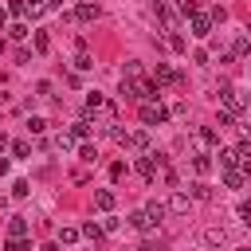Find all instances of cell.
<instances>
[{"label": "cell", "mask_w": 251, "mask_h": 251, "mask_svg": "<svg viewBox=\"0 0 251 251\" xmlns=\"http://www.w3.org/2000/svg\"><path fill=\"white\" fill-rule=\"evenodd\" d=\"M165 118H169V110L161 106V98H157V102H145V106H141V126H161Z\"/></svg>", "instance_id": "obj_1"}, {"label": "cell", "mask_w": 251, "mask_h": 251, "mask_svg": "<svg viewBox=\"0 0 251 251\" xmlns=\"http://www.w3.org/2000/svg\"><path fill=\"white\" fill-rule=\"evenodd\" d=\"M192 141H196L200 149H216V145H220V133L208 129V126H200V129H192Z\"/></svg>", "instance_id": "obj_2"}, {"label": "cell", "mask_w": 251, "mask_h": 251, "mask_svg": "<svg viewBox=\"0 0 251 251\" xmlns=\"http://www.w3.org/2000/svg\"><path fill=\"white\" fill-rule=\"evenodd\" d=\"M157 20H161V24L173 31V27H176V8H173L169 0H157Z\"/></svg>", "instance_id": "obj_3"}, {"label": "cell", "mask_w": 251, "mask_h": 251, "mask_svg": "<svg viewBox=\"0 0 251 251\" xmlns=\"http://www.w3.org/2000/svg\"><path fill=\"white\" fill-rule=\"evenodd\" d=\"M98 12H102V8H98L94 0H82V4L75 8V20H82V24H90V20H98Z\"/></svg>", "instance_id": "obj_4"}, {"label": "cell", "mask_w": 251, "mask_h": 251, "mask_svg": "<svg viewBox=\"0 0 251 251\" xmlns=\"http://www.w3.org/2000/svg\"><path fill=\"white\" fill-rule=\"evenodd\" d=\"M212 24H216L212 16H192V35L196 39H208L212 35Z\"/></svg>", "instance_id": "obj_5"}, {"label": "cell", "mask_w": 251, "mask_h": 251, "mask_svg": "<svg viewBox=\"0 0 251 251\" xmlns=\"http://www.w3.org/2000/svg\"><path fill=\"white\" fill-rule=\"evenodd\" d=\"M153 82H157V86H165V82H180V75H176L169 63H157V71H153Z\"/></svg>", "instance_id": "obj_6"}, {"label": "cell", "mask_w": 251, "mask_h": 251, "mask_svg": "<svg viewBox=\"0 0 251 251\" xmlns=\"http://www.w3.org/2000/svg\"><path fill=\"white\" fill-rule=\"evenodd\" d=\"M220 98H224V110H227V114H239V110H243V98H239L231 86H224V90H220Z\"/></svg>", "instance_id": "obj_7"}, {"label": "cell", "mask_w": 251, "mask_h": 251, "mask_svg": "<svg viewBox=\"0 0 251 251\" xmlns=\"http://www.w3.org/2000/svg\"><path fill=\"white\" fill-rule=\"evenodd\" d=\"M188 208H192V196H188V192H173V196H169V212H176V216H184Z\"/></svg>", "instance_id": "obj_8"}, {"label": "cell", "mask_w": 251, "mask_h": 251, "mask_svg": "<svg viewBox=\"0 0 251 251\" xmlns=\"http://www.w3.org/2000/svg\"><path fill=\"white\" fill-rule=\"evenodd\" d=\"M8 235H12V239H24V235H27V220H24V216H12V220H8Z\"/></svg>", "instance_id": "obj_9"}, {"label": "cell", "mask_w": 251, "mask_h": 251, "mask_svg": "<svg viewBox=\"0 0 251 251\" xmlns=\"http://www.w3.org/2000/svg\"><path fill=\"white\" fill-rule=\"evenodd\" d=\"M126 145H133V149L149 153V133H145V129H137V133H129V137H126Z\"/></svg>", "instance_id": "obj_10"}, {"label": "cell", "mask_w": 251, "mask_h": 251, "mask_svg": "<svg viewBox=\"0 0 251 251\" xmlns=\"http://www.w3.org/2000/svg\"><path fill=\"white\" fill-rule=\"evenodd\" d=\"M216 157H220V169H239V153L235 149H220Z\"/></svg>", "instance_id": "obj_11"}, {"label": "cell", "mask_w": 251, "mask_h": 251, "mask_svg": "<svg viewBox=\"0 0 251 251\" xmlns=\"http://www.w3.org/2000/svg\"><path fill=\"white\" fill-rule=\"evenodd\" d=\"M129 224H133L137 231H153V227H157V224H153V220L145 216V208H141V212H133V216H129Z\"/></svg>", "instance_id": "obj_12"}, {"label": "cell", "mask_w": 251, "mask_h": 251, "mask_svg": "<svg viewBox=\"0 0 251 251\" xmlns=\"http://www.w3.org/2000/svg\"><path fill=\"white\" fill-rule=\"evenodd\" d=\"M188 196H192V200H212V188H208L204 180H196V184H188Z\"/></svg>", "instance_id": "obj_13"}, {"label": "cell", "mask_w": 251, "mask_h": 251, "mask_svg": "<svg viewBox=\"0 0 251 251\" xmlns=\"http://www.w3.org/2000/svg\"><path fill=\"white\" fill-rule=\"evenodd\" d=\"M94 204H98L102 212H110V208H114V192H110V188H98V192H94Z\"/></svg>", "instance_id": "obj_14"}, {"label": "cell", "mask_w": 251, "mask_h": 251, "mask_svg": "<svg viewBox=\"0 0 251 251\" xmlns=\"http://www.w3.org/2000/svg\"><path fill=\"white\" fill-rule=\"evenodd\" d=\"M165 212H169V208H165V204H157V200H149V204H145V216H149L153 224H161V220H165Z\"/></svg>", "instance_id": "obj_15"}, {"label": "cell", "mask_w": 251, "mask_h": 251, "mask_svg": "<svg viewBox=\"0 0 251 251\" xmlns=\"http://www.w3.org/2000/svg\"><path fill=\"white\" fill-rule=\"evenodd\" d=\"M78 235H86V239H94V243H98V239H102V224H94V220H86V224L78 227Z\"/></svg>", "instance_id": "obj_16"}, {"label": "cell", "mask_w": 251, "mask_h": 251, "mask_svg": "<svg viewBox=\"0 0 251 251\" xmlns=\"http://www.w3.org/2000/svg\"><path fill=\"white\" fill-rule=\"evenodd\" d=\"M90 67H94L90 51H86V47H78V55H75V71H90Z\"/></svg>", "instance_id": "obj_17"}, {"label": "cell", "mask_w": 251, "mask_h": 251, "mask_svg": "<svg viewBox=\"0 0 251 251\" xmlns=\"http://www.w3.org/2000/svg\"><path fill=\"white\" fill-rule=\"evenodd\" d=\"M86 133H90V122H86V118H78V122L71 126V137H75V141H86Z\"/></svg>", "instance_id": "obj_18"}, {"label": "cell", "mask_w": 251, "mask_h": 251, "mask_svg": "<svg viewBox=\"0 0 251 251\" xmlns=\"http://www.w3.org/2000/svg\"><path fill=\"white\" fill-rule=\"evenodd\" d=\"M247 51H251V39H247V35H239V39H235V47H231V59H243Z\"/></svg>", "instance_id": "obj_19"}, {"label": "cell", "mask_w": 251, "mask_h": 251, "mask_svg": "<svg viewBox=\"0 0 251 251\" xmlns=\"http://www.w3.org/2000/svg\"><path fill=\"white\" fill-rule=\"evenodd\" d=\"M102 106H106V98H102L98 90H90V94H86V114H94V110H102Z\"/></svg>", "instance_id": "obj_20"}, {"label": "cell", "mask_w": 251, "mask_h": 251, "mask_svg": "<svg viewBox=\"0 0 251 251\" xmlns=\"http://www.w3.org/2000/svg\"><path fill=\"white\" fill-rule=\"evenodd\" d=\"M224 184H227V188H239V184H243V173H239V169H224Z\"/></svg>", "instance_id": "obj_21"}, {"label": "cell", "mask_w": 251, "mask_h": 251, "mask_svg": "<svg viewBox=\"0 0 251 251\" xmlns=\"http://www.w3.org/2000/svg\"><path fill=\"white\" fill-rule=\"evenodd\" d=\"M235 216H239L243 224H251V196H243V200L235 204Z\"/></svg>", "instance_id": "obj_22"}, {"label": "cell", "mask_w": 251, "mask_h": 251, "mask_svg": "<svg viewBox=\"0 0 251 251\" xmlns=\"http://www.w3.org/2000/svg\"><path fill=\"white\" fill-rule=\"evenodd\" d=\"M31 47H35V51H47V47H51L47 31H31Z\"/></svg>", "instance_id": "obj_23"}, {"label": "cell", "mask_w": 251, "mask_h": 251, "mask_svg": "<svg viewBox=\"0 0 251 251\" xmlns=\"http://www.w3.org/2000/svg\"><path fill=\"white\" fill-rule=\"evenodd\" d=\"M78 157H82V161H90V165H94V161H98V149H94V145H90V141H82V145H78Z\"/></svg>", "instance_id": "obj_24"}, {"label": "cell", "mask_w": 251, "mask_h": 251, "mask_svg": "<svg viewBox=\"0 0 251 251\" xmlns=\"http://www.w3.org/2000/svg\"><path fill=\"white\" fill-rule=\"evenodd\" d=\"M204 239H208L212 247H220V243H224V227H208V231H204Z\"/></svg>", "instance_id": "obj_25"}, {"label": "cell", "mask_w": 251, "mask_h": 251, "mask_svg": "<svg viewBox=\"0 0 251 251\" xmlns=\"http://www.w3.org/2000/svg\"><path fill=\"white\" fill-rule=\"evenodd\" d=\"M43 12H47V4H43V0H31V4H27V16H31V20H39Z\"/></svg>", "instance_id": "obj_26"}, {"label": "cell", "mask_w": 251, "mask_h": 251, "mask_svg": "<svg viewBox=\"0 0 251 251\" xmlns=\"http://www.w3.org/2000/svg\"><path fill=\"white\" fill-rule=\"evenodd\" d=\"M180 16H188V20L200 16V4H196V0H184V4H180Z\"/></svg>", "instance_id": "obj_27"}, {"label": "cell", "mask_w": 251, "mask_h": 251, "mask_svg": "<svg viewBox=\"0 0 251 251\" xmlns=\"http://www.w3.org/2000/svg\"><path fill=\"white\" fill-rule=\"evenodd\" d=\"M55 145H59L63 153H71V149H75V137H71V133H59V137H55Z\"/></svg>", "instance_id": "obj_28"}, {"label": "cell", "mask_w": 251, "mask_h": 251, "mask_svg": "<svg viewBox=\"0 0 251 251\" xmlns=\"http://www.w3.org/2000/svg\"><path fill=\"white\" fill-rule=\"evenodd\" d=\"M192 165H196V173H208V169H212V157H208V153H196Z\"/></svg>", "instance_id": "obj_29"}, {"label": "cell", "mask_w": 251, "mask_h": 251, "mask_svg": "<svg viewBox=\"0 0 251 251\" xmlns=\"http://www.w3.org/2000/svg\"><path fill=\"white\" fill-rule=\"evenodd\" d=\"M75 239H78V227H63L59 231V243H75Z\"/></svg>", "instance_id": "obj_30"}, {"label": "cell", "mask_w": 251, "mask_h": 251, "mask_svg": "<svg viewBox=\"0 0 251 251\" xmlns=\"http://www.w3.org/2000/svg\"><path fill=\"white\" fill-rule=\"evenodd\" d=\"M8 12H12V16H27V0H12Z\"/></svg>", "instance_id": "obj_31"}, {"label": "cell", "mask_w": 251, "mask_h": 251, "mask_svg": "<svg viewBox=\"0 0 251 251\" xmlns=\"http://www.w3.org/2000/svg\"><path fill=\"white\" fill-rule=\"evenodd\" d=\"M8 35H12V39H24V35H27V24H12Z\"/></svg>", "instance_id": "obj_32"}, {"label": "cell", "mask_w": 251, "mask_h": 251, "mask_svg": "<svg viewBox=\"0 0 251 251\" xmlns=\"http://www.w3.org/2000/svg\"><path fill=\"white\" fill-rule=\"evenodd\" d=\"M169 47H173V51H184V35L173 31V35H169Z\"/></svg>", "instance_id": "obj_33"}, {"label": "cell", "mask_w": 251, "mask_h": 251, "mask_svg": "<svg viewBox=\"0 0 251 251\" xmlns=\"http://www.w3.org/2000/svg\"><path fill=\"white\" fill-rule=\"evenodd\" d=\"M137 75H141V63L129 59V63H126V78H137Z\"/></svg>", "instance_id": "obj_34"}, {"label": "cell", "mask_w": 251, "mask_h": 251, "mask_svg": "<svg viewBox=\"0 0 251 251\" xmlns=\"http://www.w3.org/2000/svg\"><path fill=\"white\" fill-rule=\"evenodd\" d=\"M231 118H235V114H227V110H220V114H216V126H220V129H227V126H231Z\"/></svg>", "instance_id": "obj_35"}, {"label": "cell", "mask_w": 251, "mask_h": 251, "mask_svg": "<svg viewBox=\"0 0 251 251\" xmlns=\"http://www.w3.org/2000/svg\"><path fill=\"white\" fill-rule=\"evenodd\" d=\"M27 129H31V133H43L47 122H43V118H27Z\"/></svg>", "instance_id": "obj_36"}, {"label": "cell", "mask_w": 251, "mask_h": 251, "mask_svg": "<svg viewBox=\"0 0 251 251\" xmlns=\"http://www.w3.org/2000/svg\"><path fill=\"white\" fill-rule=\"evenodd\" d=\"M27 192H31L27 180H16V184H12V196H27Z\"/></svg>", "instance_id": "obj_37"}, {"label": "cell", "mask_w": 251, "mask_h": 251, "mask_svg": "<svg viewBox=\"0 0 251 251\" xmlns=\"http://www.w3.org/2000/svg\"><path fill=\"white\" fill-rule=\"evenodd\" d=\"M12 153H16V157H27V153H31V145H27V141H16V145H12Z\"/></svg>", "instance_id": "obj_38"}, {"label": "cell", "mask_w": 251, "mask_h": 251, "mask_svg": "<svg viewBox=\"0 0 251 251\" xmlns=\"http://www.w3.org/2000/svg\"><path fill=\"white\" fill-rule=\"evenodd\" d=\"M110 176H114V180L126 176V161H114V165H110Z\"/></svg>", "instance_id": "obj_39"}, {"label": "cell", "mask_w": 251, "mask_h": 251, "mask_svg": "<svg viewBox=\"0 0 251 251\" xmlns=\"http://www.w3.org/2000/svg\"><path fill=\"white\" fill-rule=\"evenodd\" d=\"M4 251H27V243H24V239H8V247H4Z\"/></svg>", "instance_id": "obj_40"}, {"label": "cell", "mask_w": 251, "mask_h": 251, "mask_svg": "<svg viewBox=\"0 0 251 251\" xmlns=\"http://www.w3.org/2000/svg\"><path fill=\"white\" fill-rule=\"evenodd\" d=\"M39 251H59V243H43V247H39Z\"/></svg>", "instance_id": "obj_41"}, {"label": "cell", "mask_w": 251, "mask_h": 251, "mask_svg": "<svg viewBox=\"0 0 251 251\" xmlns=\"http://www.w3.org/2000/svg\"><path fill=\"white\" fill-rule=\"evenodd\" d=\"M43 4H47V8H63V0H43Z\"/></svg>", "instance_id": "obj_42"}, {"label": "cell", "mask_w": 251, "mask_h": 251, "mask_svg": "<svg viewBox=\"0 0 251 251\" xmlns=\"http://www.w3.org/2000/svg\"><path fill=\"white\" fill-rule=\"evenodd\" d=\"M4 173H8V161H4V157H0V176H4Z\"/></svg>", "instance_id": "obj_43"}, {"label": "cell", "mask_w": 251, "mask_h": 251, "mask_svg": "<svg viewBox=\"0 0 251 251\" xmlns=\"http://www.w3.org/2000/svg\"><path fill=\"white\" fill-rule=\"evenodd\" d=\"M4 145H8V133H4V129H0V149H4Z\"/></svg>", "instance_id": "obj_44"}, {"label": "cell", "mask_w": 251, "mask_h": 251, "mask_svg": "<svg viewBox=\"0 0 251 251\" xmlns=\"http://www.w3.org/2000/svg\"><path fill=\"white\" fill-rule=\"evenodd\" d=\"M4 24H8V12H4V8H0V27H4Z\"/></svg>", "instance_id": "obj_45"}, {"label": "cell", "mask_w": 251, "mask_h": 251, "mask_svg": "<svg viewBox=\"0 0 251 251\" xmlns=\"http://www.w3.org/2000/svg\"><path fill=\"white\" fill-rule=\"evenodd\" d=\"M235 251H251V247H235Z\"/></svg>", "instance_id": "obj_46"}, {"label": "cell", "mask_w": 251, "mask_h": 251, "mask_svg": "<svg viewBox=\"0 0 251 251\" xmlns=\"http://www.w3.org/2000/svg\"><path fill=\"white\" fill-rule=\"evenodd\" d=\"M204 251H216V247H204Z\"/></svg>", "instance_id": "obj_47"}]
</instances>
